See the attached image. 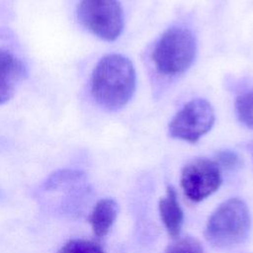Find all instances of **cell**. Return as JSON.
<instances>
[{
	"label": "cell",
	"mask_w": 253,
	"mask_h": 253,
	"mask_svg": "<svg viewBox=\"0 0 253 253\" xmlns=\"http://www.w3.org/2000/svg\"><path fill=\"white\" fill-rule=\"evenodd\" d=\"M136 86L132 62L125 55L111 53L103 56L93 69L91 94L94 100L109 111L125 107Z\"/></svg>",
	"instance_id": "obj_1"
},
{
	"label": "cell",
	"mask_w": 253,
	"mask_h": 253,
	"mask_svg": "<svg viewBox=\"0 0 253 253\" xmlns=\"http://www.w3.org/2000/svg\"><path fill=\"white\" fill-rule=\"evenodd\" d=\"M250 224V212L245 202L230 198L221 203L210 216L205 237L213 246H232L246 238Z\"/></svg>",
	"instance_id": "obj_2"
},
{
	"label": "cell",
	"mask_w": 253,
	"mask_h": 253,
	"mask_svg": "<svg viewBox=\"0 0 253 253\" xmlns=\"http://www.w3.org/2000/svg\"><path fill=\"white\" fill-rule=\"evenodd\" d=\"M197 54V41L193 33L185 28L166 30L156 42L151 59L156 69L167 76L184 73L192 65Z\"/></svg>",
	"instance_id": "obj_3"
},
{
	"label": "cell",
	"mask_w": 253,
	"mask_h": 253,
	"mask_svg": "<svg viewBox=\"0 0 253 253\" xmlns=\"http://www.w3.org/2000/svg\"><path fill=\"white\" fill-rule=\"evenodd\" d=\"M77 16L85 29L106 42L116 41L124 30V13L118 0H80Z\"/></svg>",
	"instance_id": "obj_4"
},
{
	"label": "cell",
	"mask_w": 253,
	"mask_h": 253,
	"mask_svg": "<svg viewBox=\"0 0 253 253\" xmlns=\"http://www.w3.org/2000/svg\"><path fill=\"white\" fill-rule=\"evenodd\" d=\"M215 120L214 110L206 99H194L173 117L169 123V134L177 139L197 142L212 127Z\"/></svg>",
	"instance_id": "obj_5"
},
{
	"label": "cell",
	"mask_w": 253,
	"mask_h": 253,
	"mask_svg": "<svg viewBox=\"0 0 253 253\" xmlns=\"http://www.w3.org/2000/svg\"><path fill=\"white\" fill-rule=\"evenodd\" d=\"M220 167L214 160L196 158L188 162L181 172L180 184L185 196L194 203H199L221 185Z\"/></svg>",
	"instance_id": "obj_6"
},
{
	"label": "cell",
	"mask_w": 253,
	"mask_h": 253,
	"mask_svg": "<svg viewBox=\"0 0 253 253\" xmlns=\"http://www.w3.org/2000/svg\"><path fill=\"white\" fill-rule=\"evenodd\" d=\"M27 76L24 62L12 51L0 48V104L8 102L14 96Z\"/></svg>",
	"instance_id": "obj_7"
},
{
	"label": "cell",
	"mask_w": 253,
	"mask_h": 253,
	"mask_svg": "<svg viewBox=\"0 0 253 253\" xmlns=\"http://www.w3.org/2000/svg\"><path fill=\"white\" fill-rule=\"evenodd\" d=\"M159 214L168 234L175 238L180 234L184 214L180 207L177 193L171 186L167 188L166 194L159 201Z\"/></svg>",
	"instance_id": "obj_8"
},
{
	"label": "cell",
	"mask_w": 253,
	"mask_h": 253,
	"mask_svg": "<svg viewBox=\"0 0 253 253\" xmlns=\"http://www.w3.org/2000/svg\"><path fill=\"white\" fill-rule=\"evenodd\" d=\"M119 213V206L117 202L111 198L101 199L93 208L89 222L91 224L93 233L102 238L111 229Z\"/></svg>",
	"instance_id": "obj_9"
},
{
	"label": "cell",
	"mask_w": 253,
	"mask_h": 253,
	"mask_svg": "<svg viewBox=\"0 0 253 253\" xmlns=\"http://www.w3.org/2000/svg\"><path fill=\"white\" fill-rule=\"evenodd\" d=\"M86 176L82 171L74 169H61L51 173L44 182L46 191L72 192L83 186Z\"/></svg>",
	"instance_id": "obj_10"
},
{
	"label": "cell",
	"mask_w": 253,
	"mask_h": 253,
	"mask_svg": "<svg viewBox=\"0 0 253 253\" xmlns=\"http://www.w3.org/2000/svg\"><path fill=\"white\" fill-rule=\"evenodd\" d=\"M235 110L239 121L253 129V90L246 91L236 98Z\"/></svg>",
	"instance_id": "obj_11"
},
{
	"label": "cell",
	"mask_w": 253,
	"mask_h": 253,
	"mask_svg": "<svg viewBox=\"0 0 253 253\" xmlns=\"http://www.w3.org/2000/svg\"><path fill=\"white\" fill-rule=\"evenodd\" d=\"M57 253H106L102 246L88 239L75 238L68 240L60 247Z\"/></svg>",
	"instance_id": "obj_12"
},
{
	"label": "cell",
	"mask_w": 253,
	"mask_h": 253,
	"mask_svg": "<svg viewBox=\"0 0 253 253\" xmlns=\"http://www.w3.org/2000/svg\"><path fill=\"white\" fill-rule=\"evenodd\" d=\"M164 253H204V248L197 238L185 236L172 242Z\"/></svg>",
	"instance_id": "obj_13"
},
{
	"label": "cell",
	"mask_w": 253,
	"mask_h": 253,
	"mask_svg": "<svg viewBox=\"0 0 253 253\" xmlns=\"http://www.w3.org/2000/svg\"><path fill=\"white\" fill-rule=\"evenodd\" d=\"M214 161L218 164L219 167L234 168L239 164L240 158L235 152H232L229 150H223L217 153L216 159Z\"/></svg>",
	"instance_id": "obj_14"
}]
</instances>
